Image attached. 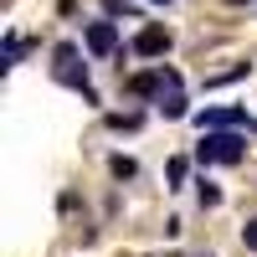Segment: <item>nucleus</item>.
Listing matches in <instances>:
<instances>
[{
  "label": "nucleus",
  "instance_id": "f03ea898",
  "mask_svg": "<svg viewBox=\"0 0 257 257\" xmlns=\"http://www.w3.org/2000/svg\"><path fill=\"white\" fill-rule=\"evenodd\" d=\"M196 160L201 165H242L247 160V139L237 128H211V134H201V144H196Z\"/></svg>",
  "mask_w": 257,
  "mask_h": 257
},
{
  "label": "nucleus",
  "instance_id": "f8f14e48",
  "mask_svg": "<svg viewBox=\"0 0 257 257\" xmlns=\"http://www.w3.org/2000/svg\"><path fill=\"white\" fill-rule=\"evenodd\" d=\"M144 118L139 113H108V128H139Z\"/></svg>",
  "mask_w": 257,
  "mask_h": 257
},
{
  "label": "nucleus",
  "instance_id": "ddd939ff",
  "mask_svg": "<svg viewBox=\"0 0 257 257\" xmlns=\"http://www.w3.org/2000/svg\"><path fill=\"white\" fill-rule=\"evenodd\" d=\"M103 11H108V21L113 16H134V0H103Z\"/></svg>",
  "mask_w": 257,
  "mask_h": 257
},
{
  "label": "nucleus",
  "instance_id": "9b49d317",
  "mask_svg": "<svg viewBox=\"0 0 257 257\" xmlns=\"http://www.w3.org/2000/svg\"><path fill=\"white\" fill-rule=\"evenodd\" d=\"M185 170H190L185 160H170V170H165V175H170V190H180V185H185Z\"/></svg>",
  "mask_w": 257,
  "mask_h": 257
},
{
  "label": "nucleus",
  "instance_id": "423d86ee",
  "mask_svg": "<svg viewBox=\"0 0 257 257\" xmlns=\"http://www.w3.org/2000/svg\"><path fill=\"white\" fill-rule=\"evenodd\" d=\"M128 93H134V98H155V93H165V67H155V72H139V77H128Z\"/></svg>",
  "mask_w": 257,
  "mask_h": 257
},
{
  "label": "nucleus",
  "instance_id": "f257e3e1",
  "mask_svg": "<svg viewBox=\"0 0 257 257\" xmlns=\"http://www.w3.org/2000/svg\"><path fill=\"white\" fill-rule=\"evenodd\" d=\"M52 77L62 82V88H77L88 103L98 98V93H93V82H88V62H82L77 41H57V47H52Z\"/></svg>",
  "mask_w": 257,
  "mask_h": 257
},
{
  "label": "nucleus",
  "instance_id": "6e6552de",
  "mask_svg": "<svg viewBox=\"0 0 257 257\" xmlns=\"http://www.w3.org/2000/svg\"><path fill=\"white\" fill-rule=\"evenodd\" d=\"M196 201H201V211H216V206H221L216 180H206V175H201V180H196Z\"/></svg>",
  "mask_w": 257,
  "mask_h": 257
},
{
  "label": "nucleus",
  "instance_id": "dca6fc26",
  "mask_svg": "<svg viewBox=\"0 0 257 257\" xmlns=\"http://www.w3.org/2000/svg\"><path fill=\"white\" fill-rule=\"evenodd\" d=\"M149 6H170V0H149Z\"/></svg>",
  "mask_w": 257,
  "mask_h": 257
},
{
  "label": "nucleus",
  "instance_id": "20e7f679",
  "mask_svg": "<svg viewBox=\"0 0 257 257\" xmlns=\"http://www.w3.org/2000/svg\"><path fill=\"white\" fill-rule=\"evenodd\" d=\"M82 47H88L93 57H113V52H118V26H113V21H88Z\"/></svg>",
  "mask_w": 257,
  "mask_h": 257
},
{
  "label": "nucleus",
  "instance_id": "2eb2a0df",
  "mask_svg": "<svg viewBox=\"0 0 257 257\" xmlns=\"http://www.w3.org/2000/svg\"><path fill=\"white\" fill-rule=\"evenodd\" d=\"M226 6H252V0H226Z\"/></svg>",
  "mask_w": 257,
  "mask_h": 257
},
{
  "label": "nucleus",
  "instance_id": "7ed1b4c3",
  "mask_svg": "<svg viewBox=\"0 0 257 257\" xmlns=\"http://www.w3.org/2000/svg\"><path fill=\"white\" fill-rule=\"evenodd\" d=\"M242 123H252L242 103H231V108H201V113H196V128H201V134H211V128H242Z\"/></svg>",
  "mask_w": 257,
  "mask_h": 257
},
{
  "label": "nucleus",
  "instance_id": "9d476101",
  "mask_svg": "<svg viewBox=\"0 0 257 257\" xmlns=\"http://www.w3.org/2000/svg\"><path fill=\"white\" fill-rule=\"evenodd\" d=\"M108 170H113V180H134V175H139V165L128 160V155H113V160H108Z\"/></svg>",
  "mask_w": 257,
  "mask_h": 257
},
{
  "label": "nucleus",
  "instance_id": "39448f33",
  "mask_svg": "<svg viewBox=\"0 0 257 257\" xmlns=\"http://www.w3.org/2000/svg\"><path fill=\"white\" fill-rule=\"evenodd\" d=\"M170 47H175V36H170L165 26H144L134 41H128V52H134V57H165Z\"/></svg>",
  "mask_w": 257,
  "mask_h": 257
},
{
  "label": "nucleus",
  "instance_id": "1a4fd4ad",
  "mask_svg": "<svg viewBox=\"0 0 257 257\" xmlns=\"http://www.w3.org/2000/svg\"><path fill=\"white\" fill-rule=\"evenodd\" d=\"M21 52H26V41H21L16 31H6V62H0V67H6V72H11V67H16V62H21Z\"/></svg>",
  "mask_w": 257,
  "mask_h": 257
},
{
  "label": "nucleus",
  "instance_id": "0eeeda50",
  "mask_svg": "<svg viewBox=\"0 0 257 257\" xmlns=\"http://www.w3.org/2000/svg\"><path fill=\"white\" fill-rule=\"evenodd\" d=\"M160 113H165V118H185V113H190L185 93H160Z\"/></svg>",
  "mask_w": 257,
  "mask_h": 257
},
{
  "label": "nucleus",
  "instance_id": "4468645a",
  "mask_svg": "<svg viewBox=\"0 0 257 257\" xmlns=\"http://www.w3.org/2000/svg\"><path fill=\"white\" fill-rule=\"evenodd\" d=\"M242 247H247V252H257V216L242 226Z\"/></svg>",
  "mask_w": 257,
  "mask_h": 257
}]
</instances>
